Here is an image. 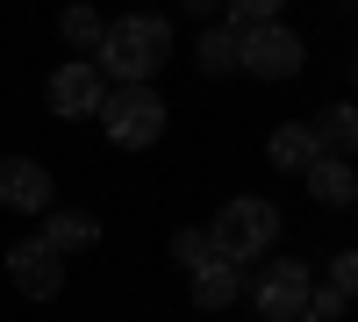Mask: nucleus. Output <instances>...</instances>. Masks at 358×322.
Masks as SVG:
<instances>
[{
  "mask_svg": "<svg viewBox=\"0 0 358 322\" xmlns=\"http://www.w3.org/2000/svg\"><path fill=\"white\" fill-rule=\"evenodd\" d=\"M301 65H308V43L287 22H258L236 36V72H251V79H294Z\"/></svg>",
  "mask_w": 358,
  "mask_h": 322,
  "instance_id": "5",
  "label": "nucleus"
},
{
  "mask_svg": "<svg viewBox=\"0 0 358 322\" xmlns=\"http://www.w3.org/2000/svg\"><path fill=\"white\" fill-rule=\"evenodd\" d=\"M208 229V251L229 258V265H258L265 251L280 244V208L273 200H258V193H236L215 208V222H201Z\"/></svg>",
  "mask_w": 358,
  "mask_h": 322,
  "instance_id": "2",
  "label": "nucleus"
},
{
  "mask_svg": "<svg viewBox=\"0 0 358 322\" xmlns=\"http://www.w3.org/2000/svg\"><path fill=\"white\" fill-rule=\"evenodd\" d=\"M165 57H172V22L151 15V8H136L122 22H108L101 29V43H94V72L108 86H151L165 72Z\"/></svg>",
  "mask_w": 358,
  "mask_h": 322,
  "instance_id": "1",
  "label": "nucleus"
},
{
  "mask_svg": "<svg viewBox=\"0 0 358 322\" xmlns=\"http://www.w3.org/2000/svg\"><path fill=\"white\" fill-rule=\"evenodd\" d=\"M294 322H308V315H294Z\"/></svg>",
  "mask_w": 358,
  "mask_h": 322,
  "instance_id": "21",
  "label": "nucleus"
},
{
  "mask_svg": "<svg viewBox=\"0 0 358 322\" xmlns=\"http://www.w3.org/2000/svg\"><path fill=\"white\" fill-rule=\"evenodd\" d=\"M194 65H201V79H222V72H236V29H201Z\"/></svg>",
  "mask_w": 358,
  "mask_h": 322,
  "instance_id": "14",
  "label": "nucleus"
},
{
  "mask_svg": "<svg viewBox=\"0 0 358 322\" xmlns=\"http://www.w3.org/2000/svg\"><path fill=\"white\" fill-rule=\"evenodd\" d=\"M172 258H179V265H201V258H215V251H208V229H179V237H172Z\"/></svg>",
  "mask_w": 358,
  "mask_h": 322,
  "instance_id": "17",
  "label": "nucleus"
},
{
  "mask_svg": "<svg viewBox=\"0 0 358 322\" xmlns=\"http://www.w3.org/2000/svg\"><path fill=\"white\" fill-rule=\"evenodd\" d=\"M50 200H57V180H50L43 158H0V208H15V215H43Z\"/></svg>",
  "mask_w": 358,
  "mask_h": 322,
  "instance_id": "7",
  "label": "nucleus"
},
{
  "mask_svg": "<svg viewBox=\"0 0 358 322\" xmlns=\"http://www.w3.org/2000/svg\"><path fill=\"white\" fill-rule=\"evenodd\" d=\"M101 29H108V22H101V8H86V0H72V8L57 15V36H65L72 50H86V57H94V43H101Z\"/></svg>",
  "mask_w": 358,
  "mask_h": 322,
  "instance_id": "13",
  "label": "nucleus"
},
{
  "mask_svg": "<svg viewBox=\"0 0 358 322\" xmlns=\"http://www.w3.org/2000/svg\"><path fill=\"white\" fill-rule=\"evenodd\" d=\"M322 286L351 301V294H358V258H351V251H337V258H330V279H322Z\"/></svg>",
  "mask_w": 358,
  "mask_h": 322,
  "instance_id": "18",
  "label": "nucleus"
},
{
  "mask_svg": "<svg viewBox=\"0 0 358 322\" xmlns=\"http://www.w3.org/2000/svg\"><path fill=\"white\" fill-rule=\"evenodd\" d=\"M94 122L108 129V143H122V151H151L165 136V101H158V86H108Z\"/></svg>",
  "mask_w": 358,
  "mask_h": 322,
  "instance_id": "3",
  "label": "nucleus"
},
{
  "mask_svg": "<svg viewBox=\"0 0 358 322\" xmlns=\"http://www.w3.org/2000/svg\"><path fill=\"white\" fill-rule=\"evenodd\" d=\"M315 143H322V158H351V143H358V115L337 101V108L315 122Z\"/></svg>",
  "mask_w": 358,
  "mask_h": 322,
  "instance_id": "15",
  "label": "nucleus"
},
{
  "mask_svg": "<svg viewBox=\"0 0 358 322\" xmlns=\"http://www.w3.org/2000/svg\"><path fill=\"white\" fill-rule=\"evenodd\" d=\"M344 308H351L344 294H330V286H308V308H301V315H308V322H337Z\"/></svg>",
  "mask_w": 358,
  "mask_h": 322,
  "instance_id": "19",
  "label": "nucleus"
},
{
  "mask_svg": "<svg viewBox=\"0 0 358 322\" xmlns=\"http://www.w3.org/2000/svg\"><path fill=\"white\" fill-rule=\"evenodd\" d=\"M315 158H322L315 122H280L273 136H265V165H273V172H308Z\"/></svg>",
  "mask_w": 358,
  "mask_h": 322,
  "instance_id": "11",
  "label": "nucleus"
},
{
  "mask_svg": "<svg viewBox=\"0 0 358 322\" xmlns=\"http://www.w3.org/2000/svg\"><path fill=\"white\" fill-rule=\"evenodd\" d=\"M308 286L315 272L301 258H265V265H244V301L258 308V322H294L308 308Z\"/></svg>",
  "mask_w": 358,
  "mask_h": 322,
  "instance_id": "4",
  "label": "nucleus"
},
{
  "mask_svg": "<svg viewBox=\"0 0 358 322\" xmlns=\"http://www.w3.org/2000/svg\"><path fill=\"white\" fill-rule=\"evenodd\" d=\"M187 279H194V308H208V315L244 301V265H229V258H201Z\"/></svg>",
  "mask_w": 358,
  "mask_h": 322,
  "instance_id": "9",
  "label": "nucleus"
},
{
  "mask_svg": "<svg viewBox=\"0 0 358 322\" xmlns=\"http://www.w3.org/2000/svg\"><path fill=\"white\" fill-rule=\"evenodd\" d=\"M301 180H308V200H322V208H351V200H358V172H351V158H315Z\"/></svg>",
  "mask_w": 358,
  "mask_h": 322,
  "instance_id": "12",
  "label": "nucleus"
},
{
  "mask_svg": "<svg viewBox=\"0 0 358 322\" xmlns=\"http://www.w3.org/2000/svg\"><path fill=\"white\" fill-rule=\"evenodd\" d=\"M280 8H287V0H229V22L222 29L244 36V29H258V22H280Z\"/></svg>",
  "mask_w": 358,
  "mask_h": 322,
  "instance_id": "16",
  "label": "nucleus"
},
{
  "mask_svg": "<svg viewBox=\"0 0 358 322\" xmlns=\"http://www.w3.org/2000/svg\"><path fill=\"white\" fill-rule=\"evenodd\" d=\"M179 8H187V15H208V8H222V0H179Z\"/></svg>",
  "mask_w": 358,
  "mask_h": 322,
  "instance_id": "20",
  "label": "nucleus"
},
{
  "mask_svg": "<svg viewBox=\"0 0 358 322\" xmlns=\"http://www.w3.org/2000/svg\"><path fill=\"white\" fill-rule=\"evenodd\" d=\"M8 279L22 286L29 301H57V294H65V258H57L43 237H22L8 251Z\"/></svg>",
  "mask_w": 358,
  "mask_h": 322,
  "instance_id": "6",
  "label": "nucleus"
},
{
  "mask_svg": "<svg viewBox=\"0 0 358 322\" xmlns=\"http://www.w3.org/2000/svg\"><path fill=\"white\" fill-rule=\"evenodd\" d=\"M36 237L57 251V258H72V251H94L101 244V222L86 215V208H43V229Z\"/></svg>",
  "mask_w": 358,
  "mask_h": 322,
  "instance_id": "10",
  "label": "nucleus"
},
{
  "mask_svg": "<svg viewBox=\"0 0 358 322\" xmlns=\"http://www.w3.org/2000/svg\"><path fill=\"white\" fill-rule=\"evenodd\" d=\"M101 94H108V79L94 72V57H72V65L50 72V115H65V122H86L101 108Z\"/></svg>",
  "mask_w": 358,
  "mask_h": 322,
  "instance_id": "8",
  "label": "nucleus"
}]
</instances>
